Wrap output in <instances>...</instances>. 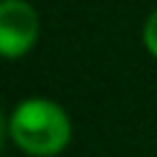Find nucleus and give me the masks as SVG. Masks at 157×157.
I'll return each instance as SVG.
<instances>
[{"label": "nucleus", "instance_id": "3", "mask_svg": "<svg viewBox=\"0 0 157 157\" xmlns=\"http://www.w3.org/2000/svg\"><path fill=\"white\" fill-rule=\"evenodd\" d=\"M144 47H146V52L157 58V8L146 17V22H144Z\"/></svg>", "mask_w": 157, "mask_h": 157}, {"label": "nucleus", "instance_id": "1", "mask_svg": "<svg viewBox=\"0 0 157 157\" xmlns=\"http://www.w3.org/2000/svg\"><path fill=\"white\" fill-rule=\"evenodd\" d=\"M8 138L22 155L55 157L72 141V119L52 99L28 97L8 113Z\"/></svg>", "mask_w": 157, "mask_h": 157}, {"label": "nucleus", "instance_id": "2", "mask_svg": "<svg viewBox=\"0 0 157 157\" xmlns=\"http://www.w3.org/2000/svg\"><path fill=\"white\" fill-rule=\"evenodd\" d=\"M41 33L39 11L28 0H3L0 3V55L17 61L28 55Z\"/></svg>", "mask_w": 157, "mask_h": 157}]
</instances>
